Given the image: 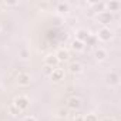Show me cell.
<instances>
[{"label": "cell", "instance_id": "obj_1", "mask_svg": "<svg viewBox=\"0 0 121 121\" xmlns=\"http://www.w3.org/2000/svg\"><path fill=\"white\" fill-rule=\"evenodd\" d=\"M95 19H97V22L100 24H103V27H108V24L114 22V14L110 13V12H107V10H104V12L97 13Z\"/></svg>", "mask_w": 121, "mask_h": 121}, {"label": "cell", "instance_id": "obj_2", "mask_svg": "<svg viewBox=\"0 0 121 121\" xmlns=\"http://www.w3.org/2000/svg\"><path fill=\"white\" fill-rule=\"evenodd\" d=\"M97 40H100V41H103V43H107V41H110V40H112V37H114V33H112V30L110 29V27H100L98 29V31H97Z\"/></svg>", "mask_w": 121, "mask_h": 121}, {"label": "cell", "instance_id": "obj_3", "mask_svg": "<svg viewBox=\"0 0 121 121\" xmlns=\"http://www.w3.org/2000/svg\"><path fill=\"white\" fill-rule=\"evenodd\" d=\"M13 105H16L22 112L26 111L29 107H30V98L27 95H17L14 100H13Z\"/></svg>", "mask_w": 121, "mask_h": 121}, {"label": "cell", "instance_id": "obj_4", "mask_svg": "<svg viewBox=\"0 0 121 121\" xmlns=\"http://www.w3.org/2000/svg\"><path fill=\"white\" fill-rule=\"evenodd\" d=\"M31 81H33V78L29 73H19L16 77V83L20 87H29L31 84Z\"/></svg>", "mask_w": 121, "mask_h": 121}, {"label": "cell", "instance_id": "obj_5", "mask_svg": "<svg viewBox=\"0 0 121 121\" xmlns=\"http://www.w3.org/2000/svg\"><path fill=\"white\" fill-rule=\"evenodd\" d=\"M81 105H83V101H81L80 97H77V95H71V97H69V100H67V110L77 111V110L81 108Z\"/></svg>", "mask_w": 121, "mask_h": 121}, {"label": "cell", "instance_id": "obj_6", "mask_svg": "<svg viewBox=\"0 0 121 121\" xmlns=\"http://www.w3.org/2000/svg\"><path fill=\"white\" fill-rule=\"evenodd\" d=\"M105 84L108 87H117L120 84V76L115 71H110L105 74Z\"/></svg>", "mask_w": 121, "mask_h": 121}, {"label": "cell", "instance_id": "obj_7", "mask_svg": "<svg viewBox=\"0 0 121 121\" xmlns=\"http://www.w3.org/2000/svg\"><path fill=\"white\" fill-rule=\"evenodd\" d=\"M64 76H66V73H64V70H63V69L56 67V69L53 70V73H51V76H50L48 78H50L53 83H58V81L64 80Z\"/></svg>", "mask_w": 121, "mask_h": 121}, {"label": "cell", "instance_id": "obj_8", "mask_svg": "<svg viewBox=\"0 0 121 121\" xmlns=\"http://www.w3.org/2000/svg\"><path fill=\"white\" fill-rule=\"evenodd\" d=\"M104 4H105L107 12H110V13H112V14L121 9V3L118 2V0H110V2H105Z\"/></svg>", "mask_w": 121, "mask_h": 121}, {"label": "cell", "instance_id": "obj_9", "mask_svg": "<svg viewBox=\"0 0 121 121\" xmlns=\"http://www.w3.org/2000/svg\"><path fill=\"white\" fill-rule=\"evenodd\" d=\"M90 36H91L90 31L86 30V29H77V30H76V40H78V41H81V43H84V44H86V41L88 40Z\"/></svg>", "mask_w": 121, "mask_h": 121}, {"label": "cell", "instance_id": "obj_10", "mask_svg": "<svg viewBox=\"0 0 121 121\" xmlns=\"http://www.w3.org/2000/svg\"><path fill=\"white\" fill-rule=\"evenodd\" d=\"M56 12L60 14H67L70 12V3L69 2H57L56 3Z\"/></svg>", "mask_w": 121, "mask_h": 121}, {"label": "cell", "instance_id": "obj_11", "mask_svg": "<svg viewBox=\"0 0 121 121\" xmlns=\"http://www.w3.org/2000/svg\"><path fill=\"white\" fill-rule=\"evenodd\" d=\"M44 66H48V67H53V69H56L58 66V60H57L56 54H47L44 57Z\"/></svg>", "mask_w": 121, "mask_h": 121}, {"label": "cell", "instance_id": "obj_12", "mask_svg": "<svg viewBox=\"0 0 121 121\" xmlns=\"http://www.w3.org/2000/svg\"><path fill=\"white\" fill-rule=\"evenodd\" d=\"M94 57H95L97 61H104V60L108 57V53H107L105 48H103V47H97V48L94 50Z\"/></svg>", "mask_w": 121, "mask_h": 121}, {"label": "cell", "instance_id": "obj_13", "mask_svg": "<svg viewBox=\"0 0 121 121\" xmlns=\"http://www.w3.org/2000/svg\"><path fill=\"white\" fill-rule=\"evenodd\" d=\"M56 57H57V60H58V63H63V61H67V60L70 58V53H69V50H66V48H60V50H57Z\"/></svg>", "mask_w": 121, "mask_h": 121}, {"label": "cell", "instance_id": "obj_14", "mask_svg": "<svg viewBox=\"0 0 121 121\" xmlns=\"http://www.w3.org/2000/svg\"><path fill=\"white\" fill-rule=\"evenodd\" d=\"M69 71H70L71 74H80V73L83 71V64L78 63V61H73V63H70V66H69Z\"/></svg>", "mask_w": 121, "mask_h": 121}, {"label": "cell", "instance_id": "obj_15", "mask_svg": "<svg viewBox=\"0 0 121 121\" xmlns=\"http://www.w3.org/2000/svg\"><path fill=\"white\" fill-rule=\"evenodd\" d=\"M84 47H86V44L81 43V41H78V40H76V39L71 41V48H73L74 51H83Z\"/></svg>", "mask_w": 121, "mask_h": 121}, {"label": "cell", "instance_id": "obj_16", "mask_svg": "<svg viewBox=\"0 0 121 121\" xmlns=\"http://www.w3.org/2000/svg\"><path fill=\"white\" fill-rule=\"evenodd\" d=\"M19 58H20V60H29V58H30V50L26 48V47L20 48V50H19Z\"/></svg>", "mask_w": 121, "mask_h": 121}, {"label": "cell", "instance_id": "obj_17", "mask_svg": "<svg viewBox=\"0 0 121 121\" xmlns=\"http://www.w3.org/2000/svg\"><path fill=\"white\" fill-rule=\"evenodd\" d=\"M66 24H67L69 27H74V26L77 24V17H74V16H67V17H66Z\"/></svg>", "mask_w": 121, "mask_h": 121}, {"label": "cell", "instance_id": "obj_18", "mask_svg": "<svg viewBox=\"0 0 121 121\" xmlns=\"http://www.w3.org/2000/svg\"><path fill=\"white\" fill-rule=\"evenodd\" d=\"M9 114H10V115H13V117H17V115H20V114H22V111H20L16 105H13V104H12V105L9 107Z\"/></svg>", "mask_w": 121, "mask_h": 121}, {"label": "cell", "instance_id": "obj_19", "mask_svg": "<svg viewBox=\"0 0 121 121\" xmlns=\"http://www.w3.org/2000/svg\"><path fill=\"white\" fill-rule=\"evenodd\" d=\"M83 118H84V121H98V117L94 112H88V114L83 115Z\"/></svg>", "mask_w": 121, "mask_h": 121}, {"label": "cell", "instance_id": "obj_20", "mask_svg": "<svg viewBox=\"0 0 121 121\" xmlns=\"http://www.w3.org/2000/svg\"><path fill=\"white\" fill-rule=\"evenodd\" d=\"M57 117H60V118H67L69 117V110L67 108H60L57 111Z\"/></svg>", "mask_w": 121, "mask_h": 121}, {"label": "cell", "instance_id": "obj_21", "mask_svg": "<svg viewBox=\"0 0 121 121\" xmlns=\"http://www.w3.org/2000/svg\"><path fill=\"white\" fill-rule=\"evenodd\" d=\"M53 67H48V66H43V74L46 76V77H50L51 76V73H53Z\"/></svg>", "mask_w": 121, "mask_h": 121}, {"label": "cell", "instance_id": "obj_22", "mask_svg": "<svg viewBox=\"0 0 121 121\" xmlns=\"http://www.w3.org/2000/svg\"><path fill=\"white\" fill-rule=\"evenodd\" d=\"M3 4L6 7H16V6H19V2H4Z\"/></svg>", "mask_w": 121, "mask_h": 121}, {"label": "cell", "instance_id": "obj_23", "mask_svg": "<svg viewBox=\"0 0 121 121\" xmlns=\"http://www.w3.org/2000/svg\"><path fill=\"white\" fill-rule=\"evenodd\" d=\"M86 14H87L88 17H91V16H95V13L93 12V9H91V7H88V9L86 10Z\"/></svg>", "mask_w": 121, "mask_h": 121}, {"label": "cell", "instance_id": "obj_24", "mask_svg": "<svg viewBox=\"0 0 121 121\" xmlns=\"http://www.w3.org/2000/svg\"><path fill=\"white\" fill-rule=\"evenodd\" d=\"M23 121H37V118H36L34 115H27V117H24Z\"/></svg>", "mask_w": 121, "mask_h": 121}, {"label": "cell", "instance_id": "obj_25", "mask_svg": "<svg viewBox=\"0 0 121 121\" xmlns=\"http://www.w3.org/2000/svg\"><path fill=\"white\" fill-rule=\"evenodd\" d=\"M74 121H84V118H83V115H76Z\"/></svg>", "mask_w": 121, "mask_h": 121}, {"label": "cell", "instance_id": "obj_26", "mask_svg": "<svg viewBox=\"0 0 121 121\" xmlns=\"http://www.w3.org/2000/svg\"><path fill=\"white\" fill-rule=\"evenodd\" d=\"M101 121H115V120H114V117H104Z\"/></svg>", "mask_w": 121, "mask_h": 121}, {"label": "cell", "instance_id": "obj_27", "mask_svg": "<svg viewBox=\"0 0 121 121\" xmlns=\"http://www.w3.org/2000/svg\"><path fill=\"white\" fill-rule=\"evenodd\" d=\"M0 31H2V23H0Z\"/></svg>", "mask_w": 121, "mask_h": 121}]
</instances>
